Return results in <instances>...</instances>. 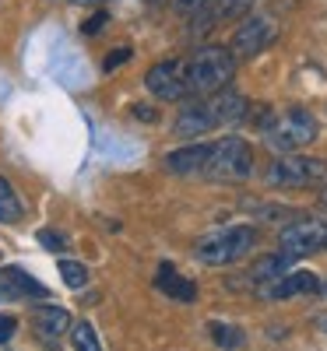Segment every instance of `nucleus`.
<instances>
[{
    "mask_svg": "<svg viewBox=\"0 0 327 351\" xmlns=\"http://www.w3.org/2000/svg\"><path fill=\"white\" fill-rule=\"evenodd\" d=\"M201 4H207V0H172V8L180 11V14H194Z\"/></svg>",
    "mask_w": 327,
    "mask_h": 351,
    "instance_id": "26",
    "label": "nucleus"
},
{
    "mask_svg": "<svg viewBox=\"0 0 327 351\" xmlns=\"http://www.w3.org/2000/svg\"><path fill=\"white\" fill-rule=\"evenodd\" d=\"M74 4H102V0H74Z\"/></svg>",
    "mask_w": 327,
    "mask_h": 351,
    "instance_id": "28",
    "label": "nucleus"
},
{
    "mask_svg": "<svg viewBox=\"0 0 327 351\" xmlns=\"http://www.w3.org/2000/svg\"><path fill=\"white\" fill-rule=\"evenodd\" d=\"M14 330H18V316L0 313V344H8V341L14 337Z\"/></svg>",
    "mask_w": 327,
    "mask_h": 351,
    "instance_id": "24",
    "label": "nucleus"
},
{
    "mask_svg": "<svg viewBox=\"0 0 327 351\" xmlns=\"http://www.w3.org/2000/svg\"><path fill=\"white\" fill-rule=\"evenodd\" d=\"M127 60H131V46H120L116 53H109L106 60H102V71L109 74V71H116V67H120V64H127Z\"/></svg>",
    "mask_w": 327,
    "mask_h": 351,
    "instance_id": "23",
    "label": "nucleus"
},
{
    "mask_svg": "<svg viewBox=\"0 0 327 351\" xmlns=\"http://www.w3.org/2000/svg\"><path fill=\"white\" fill-rule=\"evenodd\" d=\"M49 291L43 281L25 274L21 267H0V302H18V299H46Z\"/></svg>",
    "mask_w": 327,
    "mask_h": 351,
    "instance_id": "12",
    "label": "nucleus"
},
{
    "mask_svg": "<svg viewBox=\"0 0 327 351\" xmlns=\"http://www.w3.org/2000/svg\"><path fill=\"white\" fill-rule=\"evenodd\" d=\"M32 324L43 337H60L71 330V313L60 306H36L32 309Z\"/></svg>",
    "mask_w": 327,
    "mask_h": 351,
    "instance_id": "16",
    "label": "nucleus"
},
{
    "mask_svg": "<svg viewBox=\"0 0 327 351\" xmlns=\"http://www.w3.org/2000/svg\"><path fill=\"white\" fill-rule=\"evenodd\" d=\"M36 239H39V246L49 250V253H64V250H71V239L64 236V232H56V228H39V232H36Z\"/></svg>",
    "mask_w": 327,
    "mask_h": 351,
    "instance_id": "22",
    "label": "nucleus"
},
{
    "mask_svg": "<svg viewBox=\"0 0 327 351\" xmlns=\"http://www.w3.org/2000/svg\"><path fill=\"white\" fill-rule=\"evenodd\" d=\"M275 39H278L275 18H267V14H250V18H243V25L232 32V46H229V49H232L236 60H253V56H260Z\"/></svg>",
    "mask_w": 327,
    "mask_h": 351,
    "instance_id": "7",
    "label": "nucleus"
},
{
    "mask_svg": "<svg viewBox=\"0 0 327 351\" xmlns=\"http://www.w3.org/2000/svg\"><path fill=\"white\" fill-rule=\"evenodd\" d=\"M285 271H292V256H285V253H267V256L253 260V267H250V281L260 288V285H267V281L282 278Z\"/></svg>",
    "mask_w": 327,
    "mask_h": 351,
    "instance_id": "17",
    "label": "nucleus"
},
{
    "mask_svg": "<svg viewBox=\"0 0 327 351\" xmlns=\"http://www.w3.org/2000/svg\"><path fill=\"white\" fill-rule=\"evenodd\" d=\"M134 116H137V120H148V123H155V109H134Z\"/></svg>",
    "mask_w": 327,
    "mask_h": 351,
    "instance_id": "27",
    "label": "nucleus"
},
{
    "mask_svg": "<svg viewBox=\"0 0 327 351\" xmlns=\"http://www.w3.org/2000/svg\"><path fill=\"white\" fill-rule=\"evenodd\" d=\"M18 218H21V200H18V193L11 190V183L0 176V221L14 225Z\"/></svg>",
    "mask_w": 327,
    "mask_h": 351,
    "instance_id": "18",
    "label": "nucleus"
},
{
    "mask_svg": "<svg viewBox=\"0 0 327 351\" xmlns=\"http://www.w3.org/2000/svg\"><path fill=\"white\" fill-rule=\"evenodd\" d=\"M106 21H109V18H106V11H95L92 18H88V21L81 25V32H84V36H95V32H99V28L106 25Z\"/></svg>",
    "mask_w": 327,
    "mask_h": 351,
    "instance_id": "25",
    "label": "nucleus"
},
{
    "mask_svg": "<svg viewBox=\"0 0 327 351\" xmlns=\"http://www.w3.org/2000/svg\"><path fill=\"white\" fill-rule=\"evenodd\" d=\"M71 341H74L78 351H102V344H99V337H95V327L88 324V319H81V324L71 327Z\"/></svg>",
    "mask_w": 327,
    "mask_h": 351,
    "instance_id": "19",
    "label": "nucleus"
},
{
    "mask_svg": "<svg viewBox=\"0 0 327 351\" xmlns=\"http://www.w3.org/2000/svg\"><path fill=\"white\" fill-rule=\"evenodd\" d=\"M257 127H260L264 141L271 144L275 152H282V155L300 152V148H306L310 141H317V116L310 109H300V106L282 109V112L260 109Z\"/></svg>",
    "mask_w": 327,
    "mask_h": 351,
    "instance_id": "1",
    "label": "nucleus"
},
{
    "mask_svg": "<svg viewBox=\"0 0 327 351\" xmlns=\"http://www.w3.org/2000/svg\"><path fill=\"white\" fill-rule=\"evenodd\" d=\"M320 204H324V208H327V190H320Z\"/></svg>",
    "mask_w": 327,
    "mask_h": 351,
    "instance_id": "29",
    "label": "nucleus"
},
{
    "mask_svg": "<svg viewBox=\"0 0 327 351\" xmlns=\"http://www.w3.org/2000/svg\"><path fill=\"white\" fill-rule=\"evenodd\" d=\"M155 288L162 291V295H169L172 302H183V306L197 302V285L187 281L183 274H176L169 263H162V267H159V274H155Z\"/></svg>",
    "mask_w": 327,
    "mask_h": 351,
    "instance_id": "15",
    "label": "nucleus"
},
{
    "mask_svg": "<svg viewBox=\"0 0 327 351\" xmlns=\"http://www.w3.org/2000/svg\"><path fill=\"white\" fill-rule=\"evenodd\" d=\"M250 172H253V152L243 137H222L212 144V158H207L204 176L225 180V183H240Z\"/></svg>",
    "mask_w": 327,
    "mask_h": 351,
    "instance_id": "4",
    "label": "nucleus"
},
{
    "mask_svg": "<svg viewBox=\"0 0 327 351\" xmlns=\"http://www.w3.org/2000/svg\"><path fill=\"white\" fill-rule=\"evenodd\" d=\"M207 102H212V112H215L218 127H225V123H240L243 116L250 112V102H247L240 92H236V88H222V92L207 95Z\"/></svg>",
    "mask_w": 327,
    "mask_h": 351,
    "instance_id": "14",
    "label": "nucleus"
},
{
    "mask_svg": "<svg viewBox=\"0 0 327 351\" xmlns=\"http://www.w3.org/2000/svg\"><path fill=\"white\" fill-rule=\"evenodd\" d=\"M320 285L324 281L313 271H285L282 278L260 285L257 291H260V299H267V302H285V299H295V295H317Z\"/></svg>",
    "mask_w": 327,
    "mask_h": 351,
    "instance_id": "10",
    "label": "nucleus"
},
{
    "mask_svg": "<svg viewBox=\"0 0 327 351\" xmlns=\"http://www.w3.org/2000/svg\"><path fill=\"white\" fill-rule=\"evenodd\" d=\"M60 278H64L67 288H84L88 285V271L78 260H60Z\"/></svg>",
    "mask_w": 327,
    "mask_h": 351,
    "instance_id": "21",
    "label": "nucleus"
},
{
    "mask_svg": "<svg viewBox=\"0 0 327 351\" xmlns=\"http://www.w3.org/2000/svg\"><path fill=\"white\" fill-rule=\"evenodd\" d=\"M327 246V221L320 218H300V221H289L282 232H278V253L300 260V256H310L317 250Z\"/></svg>",
    "mask_w": 327,
    "mask_h": 351,
    "instance_id": "6",
    "label": "nucleus"
},
{
    "mask_svg": "<svg viewBox=\"0 0 327 351\" xmlns=\"http://www.w3.org/2000/svg\"><path fill=\"white\" fill-rule=\"evenodd\" d=\"M207 330H212L215 344H218V348H225V351L243 348V330H240V327H229V324H212Z\"/></svg>",
    "mask_w": 327,
    "mask_h": 351,
    "instance_id": "20",
    "label": "nucleus"
},
{
    "mask_svg": "<svg viewBox=\"0 0 327 351\" xmlns=\"http://www.w3.org/2000/svg\"><path fill=\"white\" fill-rule=\"evenodd\" d=\"M207 158H212V144H187V148H176L162 158V165L176 176H194V172H204L207 169Z\"/></svg>",
    "mask_w": 327,
    "mask_h": 351,
    "instance_id": "13",
    "label": "nucleus"
},
{
    "mask_svg": "<svg viewBox=\"0 0 327 351\" xmlns=\"http://www.w3.org/2000/svg\"><path fill=\"white\" fill-rule=\"evenodd\" d=\"M257 246V228L250 225H225V228H215L207 236L197 239L194 246V256L207 267H229V263L243 260L250 250Z\"/></svg>",
    "mask_w": 327,
    "mask_h": 351,
    "instance_id": "3",
    "label": "nucleus"
},
{
    "mask_svg": "<svg viewBox=\"0 0 327 351\" xmlns=\"http://www.w3.org/2000/svg\"><path fill=\"white\" fill-rule=\"evenodd\" d=\"M257 4V0H207V4H201L194 14H190V25H187V32L190 39H201L207 36L215 25L222 21H240L250 14V8Z\"/></svg>",
    "mask_w": 327,
    "mask_h": 351,
    "instance_id": "9",
    "label": "nucleus"
},
{
    "mask_svg": "<svg viewBox=\"0 0 327 351\" xmlns=\"http://www.w3.org/2000/svg\"><path fill=\"white\" fill-rule=\"evenodd\" d=\"M236 71V56L225 46H201L187 56V88L190 99H207L229 88Z\"/></svg>",
    "mask_w": 327,
    "mask_h": 351,
    "instance_id": "2",
    "label": "nucleus"
},
{
    "mask_svg": "<svg viewBox=\"0 0 327 351\" xmlns=\"http://www.w3.org/2000/svg\"><path fill=\"white\" fill-rule=\"evenodd\" d=\"M215 127H218V120H215L212 102H207V99H190L180 109V116H176V123H172V130L180 137H187V141H194L201 134H212Z\"/></svg>",
    "mask_w": 327,
    "mask_h": 351,
    "instance_id": "11",
    "label": "nucleus"
},
{
    "mask_svg": "<svg viewBox=\"0 0 327 351\" xmlns=\"http://www.w3.org/2000/svg\"><path fill=\"white\" fill-rule=\"evenodd\" d=\"M144 88L162 102H180L190 99V88H187V60H159L152 71L144 74Z\"/></svg>",
    "mask_w": 327,
    "mask_h": 351,
    "instance_id": "8",
    "label": "nucleus"
},
{
    "mask_svg": "<svg viewBox=\"0 0 327 351\" xmlns=\"http://www.w3.org/2000/svg\"><path fill=\"white\" fill-rule=\"evenodd\" d=\"M320 295H324V299H327V281H324V285H320Z\"/></svg>",
    "mask_w": 327,
    "mask_h": 351,
    "instance_id": "30",
    "label": "nucleus"
},
{
    "mask_svg": "<svg viewBox=\"0 0 327 351\" xmlns=\"http://www.w3.org/2000/svg\"><path fill=\"white\" fill-rule=\"evenodd\" d=\"M324 327H327V319H324Z\"/></svg>",
    "mask_w": 327,
    "mask_h": 351,
    "instance_id": "31",
    "label": "nucleus"
},
{
    "mask_svg": "<svg viewBox=\"0 0 327 351\" xmlns=\"http://www.w3.org/2000/svg\"><path fill=\"white\" fill-rule=\"evenodd\" d=\"M327 180V162L310 158V155H278L267 169V183L278 190H300V186H317Z\"/></svg>",
    "mask_w": 327,
    "mask_h": 351,
    "instance_id": "5",
    "label": "nucleus"
}]
</instances>
